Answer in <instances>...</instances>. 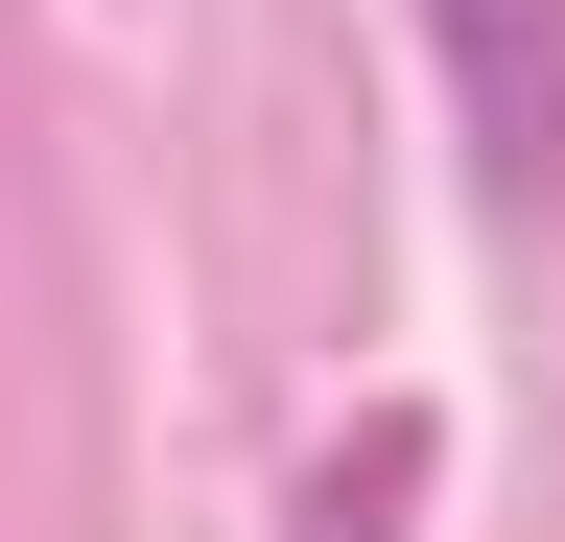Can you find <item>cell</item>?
<instances>
[{
    "label": "cell",
    "instance_id": "6da1fadb",
    "mask_svg": "<svg viewBox=\"0 0 565 542\" xmlns=\"http://www.w3.org/2000/svg\"><path fill=\"white\" fill-rule=\"evenodd\" d=\"M401 24H424V72H448V118H471V189L542 213L565 189V0H401Z\"/></svg>",
    "mask_w": 565,
    "mask_h": 542
},
{
    "label": "cell",
    "instance_id": "7a4b0ae2",
    "mask_svg": "<svg viewBox=\"0 0 565 542\" xmlns=\"http://www.w3.org/2000/svg\"><path fill=\"white\" fill-rule=\"evenodd\" d=\"M401 519H424V425L377 401V425H353V448L307 471V542H401Z\"/></svg>",
    "mask_w": 565,
    "mask_h": 542
}]
</instances>
